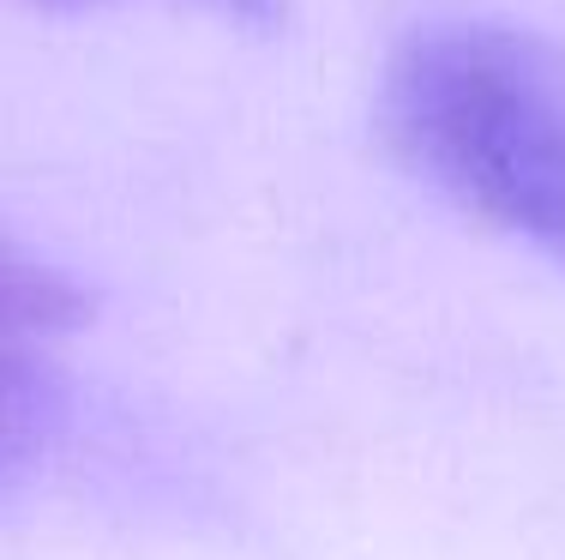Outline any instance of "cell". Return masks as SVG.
Segmentation results:
<instances>
[{
    "label": "cell",
    "mask_w": 565,
    "mask_h": 560,
    "mask_svg": "<svg viewBox=\"0 0 565 560\" xmlns=\"http://www.w3.org/2000/svg\"><path fill=\"white\" fill-rule=\"evenodd\" d=\"M199 7H217V12H228V19H241V24H277L282 0H199Z\"/></svg>",
    "instance_id": "277c9868"
},
{
    "label": "cell",
    "mask_w": 565,
    "mask_h": 560,
    "mask_svg": "<svg viewBox=\"0 0 565 560\" xmlns=\"http://www.w3.org/2000/svg\"><path fill=\"white\" fill-rule=\"evenodd\" d=\"M90 319V296L61 272L36 260L31 247L0 235V338H55Z\"/></svg>",
    "instance_id": "7a4b0ae2"
},
{
    "label": "cell",
    "mask_w": 565,
    "mask_h": 560,
    "mask_svg": "<svg viewBox=\"0 0 565 560\" xmlns=\"http://www.w3.org/2000/svg\"><path fill=\"white\" fill-rule=\"evenodd\" d=\"M380 133L457 211L565 265V49L493 19H434L392 49Z\"/></svg>",
    "instance_id": "6da1fadb"
},
{
    "label": "cell",
    "mask_w": 565,
    "mask_h": 560,
    "mask_svg": "<svg viewBox=\"0 0 565 560\" xmlns=\"http://www.w3.org/2000/svg\"><path fill=\"white\" fill-rule=\"evenodd\" d=\"M49 422H55L49 373L36 362H24L19 350H0V476L43 446Z\"/></svg>",
    "instance_id": "3957f363"
}]
</instances>
